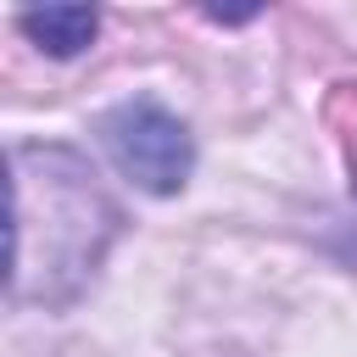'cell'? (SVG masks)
Here are the masks:
<instances>
[{
	"instance_id": "obj_1",
	"label": "cell",
	"mask_w": 357,
	"mask_h": 357,
	"mask_svg": "<svg viewBox=\"0 0 357 357\" xmlns=\"http://www.w3.org/2000/svg\"><path fill=\"white\" fill-rule=\"evenodd\" d=\"M123 212L67 145L11 151V301L61 307L100 268Z\"/></svg>"
},
{
	"instance_id": "obj_2",
	"label": "cell",
	"mask_w": 357,
	"mask_h": 357,
	"mask_svg": "<svg viewBox=\"0 0 357 357\" xmlns=\"http://www.w3.org/2000/svg\"><path fill=\"white\" fill-rule=\"evenodd\" d=\"M100 145L106 156L117 162V173L145 190V195H178L190 167H195V139L190 128L151 95H134V100H117L100 123Z\"/></svg>"
},
{
	"instance_id": "obj_3",
	"label": "cell",
	"mask_w": 357,
	"mask_h": 357,
	"mask_svg": "<svg viewBox=\"0 0 357 357\" xmlns=\"http://www.w3.org/2000/svg\"><path fill=\"white\" fill-rule=\"evenodd\" d=\"M17 28H22L45 56H78V50L95 39L100 17H95V6H33V11L17 17Z\"/></svg>"
}]
</instances>
